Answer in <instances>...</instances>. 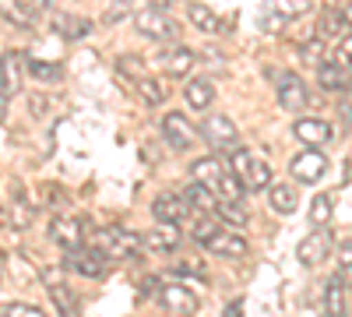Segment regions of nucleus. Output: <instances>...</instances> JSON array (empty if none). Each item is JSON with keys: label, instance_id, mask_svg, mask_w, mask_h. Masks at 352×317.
<instances>
[{"label": "nucleus", "instance_id": "1", "mask_svg": "<svg viewBox=\"0 0 352 317\" xmlns=\"http://www.w3.org/2000/svg\"><path fill=\"white\" fill-rule=\"evenodd\" d=\"M229 169L243 180L247 190H264V187H272V169H268V162H264V159H254L243 145H240V149H232Z\"/></svg>", "mask_w": 352, "mask_h": 317}, {"label": "nucleus", "instance_id": "2", "mask_svg": "<svg viewBox=\"0 0 352 317\" xmlns=\"http://www.w3.org/2000/svg\"><path fill=\"white\" fill-rule=\"evenodd\" d=\"M96 247L106 250L113 261H127V257H134L144 247V237L131 233V229H124V226H109V229H99L96 233Z\"/></svg>", "mask_w": 352, "mask_h": 317}, {"label": "nucleus", "instance_id": "3", "mask_svg": "<svg viewBox=\"0 0 352 317\" xmlns=\"http://www.w3.org/2000/svg\"><path fill=\"white\" fill-rule=\"evenodd\" d=\"M134 25H138V32H141L144 39H155V43H173L176 36H180V25H176L159 4L138 11V14H134Z\"/></svg>", "mask_w": 352, "mask_h": 317}, {"label": "nucleus", "instance_id": "4", "mask_svg": "<svg viewBox=\"0 0 352 317\" xmlns=\"http://www.w3.org/2000/svg\"><path fill=\"white\" fill-rule=\"evenodd\" d=\"M201 138L208 141L212 149H219V152L240 149V131H236V124H232V117H226V113H212V117H204Z\"/></svg>", "mask_w": 352, "mask_h": 317}, {"label": "nucleus", "instance_id": "5", "mask_svg": "<svg viewBox=\"0 0 352 317\" xmlns=\"http://www.w3.org/2000/svg\"><path fill=\"white\" fill-rule=\"evenodd\" d=\"M109 261L113 257L106 250H99V247H85V250L74 247V250H67V268L85 275V278H102L109 272Z\"/></svg>", "mask_w": 352, "mask_h": 317}, {"label": "nucleus", "instance_id": "6", "mask_svg": "<svg viewBox=\"0 0 352 317\" xmlns=\"http://www.w3.org/2000/svg\"><path fill=\"white\" fill-rule=\"evenodd\" d=\"M331 247H335V240H331L328 229H324V226H314V229H310V237L300 240L296 257H300V265L317 268L320 261H328V257H331Z\"/></svg>", "mask_w": 352, "mask_h": 317}, {"label": "nucleus", "instance_id": "7", "mask_svg": "<svg viewBox=\"0 0 352 317\" xmlns=\"http://www.w3.org/2000/svg\"><path fill=\"white\" fill-rule=\"evenodd\" d=\"M162 138H166V145L176 149V152H187L197 145V127L184 117V113H166L162 117Z\"/></svg>", "mask_w": 352, "mask_h": 317}, {"label": "nucleus", "instance_id": "8", "mask_svg": "<svg viewBox=\"0 0 352 317\" xmlns=\"http://www.w3.org/2000/svg\"><path fill=\"white\" fill-rule=\"evenodd\" d=\"M349 81H352V61H345L342 53L317 64V85L324 92H345Z\"/></svg>", "mask_w": 352, "mask_h": 317}, {"label": "nucleus", "instance_id": "9", "mask_svg": "<svg viewBox=\"0 0 352 317\" xmlns=\"http://www.w3.org/2000/svg\"><path fill=\"white\" fill-rule=\"evenodd\" d=\"M275 96H278V102H282V109H303L307 106V99H310V89H307V81L300 78V74H292V71H282L278 74V81H275Z\"/></svg>", "mask_w": 352, "mask_h": 317}, {"label": "nucleus", "instance_id": "10", "mask_svg": "<svg viewBox=\"0 0 352 317\" xmlns=\"http://www.w3.org/2000/svg\"><path fill=\"white\" fill-rule=\"evenodd\" d=\"M324 169H328V159H324L320 149H307V152H300L296 159L289 162V173L300 184H317L320 177H324Z\"/></svg>", "mask_w": 352, "mask_h": 317}, {"label": "nucleus", "instance_id": "11", "mask_svg": "<svg viewBox=\"0 0 352 317\" xmlns=\"http://www.w3.org/2000/svg\"><path fill=\"white\" fill-rule=\"evenodd\" d=\"M25 71H28V61H25L18 50H8L4 56H0V81H4L8 96H18V92H21Z\"/></svg>", "mask_w": 352, "mask_h": 317}, {"label": "nucleus", "instance_id": "12", "mask_svg": "<svg viewBox=\"0 0 352 317\" xmlns=\"http://www.w3.org/2000/svg\"><path fill=\"white\" fill-rule=\"evenodd\" d=\"M155 296L169 314H194L197 310V296L187 289V285H159Z\"/></svg>", "mask_w": 352, "mask_h": 317}, {"label": "nucleus", "instance_id": "13", "mask_svg": "<svg viewBox=\"0 0 352 317\" xmlns=\"http://www.w3.org/2000/svg\"><path fill=\"white\" fill-rule=\"evenodd\" d=\"M292 134H296L307 149H317L331 138V124L320 120V117H300L296 124H292Z\"/></svg>", "mask_w": 352, "mask_h": 317}, {"label": "nucleus", "instance_id": "14", "mask_svg": "<svg viewBox=\"0 0 352 317\" xmlns=\"http://www.w3.org/2000/svg\"><path fill=\"white\" fill-rule=\"evenodd\" d=\"M50 28L60 39H67V43H74V39H85L88 32H92V21L88 18H81V14H53V21H50Z\"/></svg>", "mask_w": 352, "mask_h": 317}, {"label": "nucleus", "instance_id": "15", "mask_svg": "<svg viewBox=\"0 0 352 317\" xmlns=\"http://www.w3.org/2000/svg\"><path fill=\"white\" fill-rule=\"evenodd\" d=\"M180 229H176V222H159L155 229H148L144 233V247L148 250H159V254H169V250H176L180 247Z\"/></svg>", "mask_w": 352, "mask_h": 317}, {"label": "nucleus", "instance_id": "16", "mask_svg": "<svg viewBox=\"0 0 352 317\" xmlns=\"http://www.w3.org/2000/svg\"><path fill=\"white\" fill-rule=\"evenodd\" d=\"M50 240L60 243L64 250H74V247H81V240H85V229H81L78 219H53V222H50Z\"/></svg>", "mask_w": 352, "mask_h": 317}, {"label": "nucleus", "instance_id": "17", "mask_svg": "<svg viewBox=\"0 0 352 317\" xmlns=\"http://www.w3.org/2000/svg\"><path fill=\"white\" fill-rule=\"evenodd\" d=\"M204 247H208L212 254H219V257H243L247 254V240L240 233H232V229H219Z\"/></svg>", "mask_w": 352, "mask_h": 317}, {"label": "nucleus", "instance_id": "18", "mask_svg": "<svg viewBox=\"0 0 352 317\" xmlns=\"http://www.w3.org/2000/svg\"><path fill=\"white\" fill-rule=\"evenodd\" d=\"M46 285H50V300L56 307V314H64V317H74L78 314V296L67 289V285L60 282V275H53L46 272Z\"/></svg>", "mask_w": 352, "mask_h": 317}, {"label": "nucleus", "instance_id": "19", "mask_svg": "<svg viewBox=\"0 0 352 317\" xmlns=\"http://www.w3.org/2000/svg\"><path fill=\"white\" fill-rule=\"evenodd\" d=\"M194 64H197V53L187 50V46H176V50H169V53L162 56V71H166L169 78H187V74L194 71Z\"/></svg>", "mask_w": 352, "mask_h": 317}, {"label": "nucleus", "instance_id": "20", "mask_svg": "<svg viewBox=\"0 0 352 317\" xmlns=\"http://www.w3.org/2000/svg\"><path fill=\"white\" fill-rule=\"evenodd\" d=\"M152 215L159 222H176V226H180V219L187 215V201H180L176 194H159L152 201Z\"/></svg>", "mask_w": 352, "mask_h": 317}, {"label": "nucleus", "instance_id": "21", "mask_svg": "<svg viewBox=\"0 0 352 317\" xmlns=\"http://www.w3.org/2000/svg\"><path fill=\"white\" fill-rule=\"evenodd\" d=\"M187 18L197 25V32H208V36H222V28H226V21L208 4H190L187 8Z\"/></svg>", "mask_w": 352, "mask_h": 317}, {"label": "nucleus", "instance_id": "22", "mask_svg": "<svg viewBox=\"0 0 352 317\" xmlns=\"http://www.w3.org/2000/svg\"><path fill=\"white\" fill-rule=\"evenodd\" d=\"M0 18L18 25V28H28L36 21V8L28 0H0Z\"/></svg>", "mask_w": 352, "mask_h": 317}, {"label": "nucleus", "instance_id": "23", "mask_svg": "<svg viewBox=\"0 0 352 317\" xmlns=\"http://www.w3.org/2000/svg\"><path fill=\"white\" fill-rule=\"evenodd\" d=\"M268 205L275 215H292L296 212V187L292 184H272L268 187Z\"/></svg>", "mask_w": 352, "mask_h": 317}, {"label": "nucleus", "instance_id": "24", "mask_svg": "<svg viewBox=\"0 0 352 317\" xmlns=\"http://www.w3.org/2000/svg\"><path fill=\"white\" fill-rule=\"evenodd\" d=\"M184 201H187V208H194V212H215V205H219V197L212 194V187L201 184V180H194L184 190Z\"/></svg>", "mask_w": 352, "mask_h": 317}, {"label": "nucleus", "instance_id": "25", "mask_svg": "<svg viewBox=\"0 0 352 317\" xmlns=\"http://www.w3.org/2000/svg\"><path fill=\"white\" fill-rule=\"evenodd\" d=\"M184 99H187L190 109H208L215 102V85L212 81H187Z\"/></svg>", "mask_w": 352, "mask_h": 317}, {"label": "nucleus", "instance_id": "26", "mask_svg": "<svg viewBox=\"0 0 352 317\" xmlns=\"http://www.w3.org/2000/svg\"><path fill=\"white\" fill-rule=\"evenodd\" d=\"M226 169H229V166H222L215 155H208V159H197V162L190 166V177H194V180H201V184H208V187H215V184H219V177H222Z\"/></svg>", "mask_w": 352, "mask_h": 317}, {"label": "nucleus", "instance_id": "27", "mask_svg": "<svg viewBox=\"0 0 352 317\" xmlns=\"http://www.w3.org/2000/svg\"><path fill=\"white\" fill-rule=\"evenodd\" d=\"M345 293H349V285L342 282V275L335 272L331 278H328V289H324V310L328 314H345Z\"/></svg>", "mask_w": 352, "mask_h": 317}, {"label": "nucleus", "instance_id": "28", "mask_svg": "<svg viewBox=\"0 0 352 317\" xmlns=\"http://www.w3.org/2000/svg\"><path fill=\"white\" fill-rule=\"evenodd\" d=\"M342 28H349V21H345V14L342 11H324V18H320V28H317V32H320V39H342L345 32H342Z\"/></svg>", "mask_w": 352, "mask_h": 317}, {"label": "nucleus", "instance_id": "29", "mask_svg": "<svg viewBox=\"0 0 352 317\" xmlns=\"http://www.w3.org/2000/svg\"><path fill=\"white\" fill-rule=\"evenodd\" d=\"M215 190H219V197H226V201H243V180L236 177L232 169H226L222 177H219V184H215Z\"/></svg>", "mask_w": 352, "mask_h": 317}, {"label": "nucleus", "instance_id": "30", "mask_svg": "<svg viewBox=\"0 0 352 317\" xmlns=\"http://www.w3.org/2000/svg\"><path fill=\"white\" fill-rule=\"evenodd\" d=\"M134 85H138L141 102H148V106H162V102H166V89H162V81H155V78L144 74V78H141V81H134Z\"/></svg>", "mask_w": 352, "mask_h": 317}, {"label": "nucleus", "instance_id": "31", "mask_svg": "<svg viewBox=\"0 0 352 317\" xmlns=\"http://www.w3.org/2000/svg\"><path fill=\"white\" fill-rule=\"evenodd\" d=\"M215 215L229 226H247V212H243V201H226L219 197V205H215Z\"/></svg>", "mask_w": 352, "mask_h": 317}, {"label": "nucleus", "instance_id": "32", "mask_svg": "<svg viewBox=\"0 0 352 317\" xmlns=\"http://www.w3.org/2000/svg\"><path fill=\"white\" fill-rule=\"evenodd\" d=\"M331 212H335L331 194H317V197L310 201V222H314V226H328V222H331Z\"/></svg>", "mask_w": 352, "mask_h": 317}, {"label": "nucleus", "instance_id": "33", "mask_svg": "<svg viewBox=\"0 0 352 317\" xmlns=\"http://www.w3.org/2000/svg\"><path fill=\"white\" fill-rule=\"evenodd\" d=\"M116 71H120L124 78L141 81V78H144V61H141V56H134V53H124L120 61H116Z\"/></svg>", "mask_w": 352, "mask_h": 317}, {"label": "nucleus", "instance_id": "34", "mask_svg": "<svg viewBox=\"0 0 352 317\" xmlns=\"http://www.w3.org/2000/svg\"><path fill=\"white\" fill-rule=\"evenodd\" d=\"M28 74L39 78V81H56L60 78V64H46V61H32V56H28Z\"/></svg>", "mask_w": 352, "mask_h": 317}, {"label": "nucleus", "instance_id": "35", "mask_svg": "<svg viewBox=\"0 0 352 317\" xmlns=\"http://www.w3.org/2000/svg\"><path fill=\"white\" fill-rule=\"evenodd\" d=\"M338 275H342V282L352 289V240L338 243Z\"/></svg>", "mask_w": 352, "mask_h": 317}, {"label": "nucleus", "instance_id": "36", "mask_svg": "<svg viewBox=\"0 0 352 317\" xmlns=\"http://www.w3.org/2000/svg\"><path fill=\"white\" fill-rule=\"evenodd\" d=\"M285 21H289V18H285L278 8H272V4L264 8V14H261V28H264V32H272V36L282 32V25H285Z\"/></svg>", "mask_w": 352, "mask_h": 317}, {"label": "nucleus", "instance_id": "37", "mask_svg": "<svg viewBox=\"0 0 352 317\" xmlns=\"http://www.w3.org/2000/svg\"><path fill=\"white\" fill-rule=\"evenodd\" d=\"M272 8H278L285 18H300V14H307L310 11V0H268Z\"/></svg>", "mask_w": 352, "mask_h": 317}, {"label": "nucleus", "instance_id": "38", "mask_svg": "<svg viewBox=\"0 0 352 317\" xmlns=\"http://www.w3.org/2000/svg\"><path fill=\"white\" fill-rule=\"evenodd\" d=\"M219 229H222V226H219L215 219H197V226H194V243L204 247V243H208V240L219 233Z\"/></svg>", "mask_w": 352, "mask_h": 317}, {"label": "nucleus", "instance_id": "39", "mask_svg": "<svg viewBox=\"0 0 352 317\" xmlns=\"http://www.w3.org/2000/svg\"><path fill=\"white\" fill-rule=\"evenodd\" d=\"M173 275H204V261L201 257H184L173 265Z\"/></svg>", "mask_w": 352, "mask_h": 317}, {"label": "nucleus", "instance_id": "40", "mask_svg": "<svg viewBox=\"0 0 352 317\" xmlns=\"http://www.w3.org/2000/svg\"><path fill=\"white\" fill-rule=\"evenodd\" d=\"M127 11H131L127 0H113V4L106 8V14H102V21H106V25H116V21H124V18H127Z\"/></svg>", "mask_w": 352, "mask_h": 317}, {"label": "nucleus", "instance_id": "41", "mask_svg": "<svg viewBox=\"0 0 352 317\" xmlns=\"http://www.w3.org/2000/svg\"><path fill=\"white\" fill-rule=\"evenodd\" d=\"M4 314L8 317H43V307H36V303H8Z\"/></svg>", "mask_w": 352, "mask_h": 317}, {"label": "nucleus", "instance_id": "42", "mask_svg": "<svg viewBox=\"0 0 352 317\" xmlns=\"http://www.w3.org/2000/svg\"><path fill=\"white\" fill-rule=\"evenodd\" d=\"M300 56H303V61L310 64H320V39H314V43H307V46H300Z\"/></svg>", "mask_w": 352, "mask_h": 317}, {"label": "nucleus", "instance_id": "43", "mask_svg": "<svg viewBox=\"0 0 352 317\" xmlns=\"http://www.w3.org/2000/svg\"><path fill=\"white\" fill-rule=\"evenodd\" d=\"M138 293H141V296H152V293H159V278H155V275L141 278V282H138Z\"/></svg>", "mask_w": 352, "mask_h": 317}, {"label": "nucleus", "instance_id": "44", "mask_svg": "<svg viewBox=\"0 0 352 317\" xmlns=\"http://www.w3.org/2000/svg\"><path fill=\"white\" fill-rule=\"evenodd\" d=\"M338 53L345 56V61H352V32H345V36L338 39Z\"/></svg>", "mask_w": 352, "mask_h": 317}, {"label": "nucleus", "instance_id": "45", "mask_svg": "<svg viewBox=\"0 0 352 317\" xmlns=\"http://www.w3.org/2000/svg\"><path fill=\"white\" fill-rule=\"evenodd\" d=\"M8 99H11V96H8V89H4V81H0V124L8 120Z\"/></svg>", "mask_w": 352, "mask_h": 317}, {"label": "nucleus", "instance_id": "46", "mask_svg": "<svg viewBox=\"0 0 352 317\" xmlns=\"http://www.w3.org/2000/svg\"><path fill=\"white\" fill-rule=\"evenodd\" d=\"M53 4H56V0H32L36 11H53Z\"/></svg>", "mask_w": 352, "mask_h": 317}, {"label": "nucleus", "instance_id": "47", "mask_svg": "<svg viewBox=\"0 0 352 317\" xmlns=\"http://www.w3.org/2000/svg\"><path fill=\"white\" fill-rule=\"evenodd\" d=\"M342 14H345V21H349V28H352V0H349V4L342 8Z\"/></svg>", "mask_w": 352, "mask_h": 317}, {"label": "nucleus", "instance_id": "48", "mask_svg": "<svg viewBox=\"0 0 352 317\" xmlns=\"http://www.w3.org/2000/svg\"><path fill=\"white\" fill-rule=\"evenodd\" d=\"M8 222H11V215H8V208H4V205H0V226H8Z\"/></svg>", "mask_w": 352, "mask_h": 317}]
</instances>
